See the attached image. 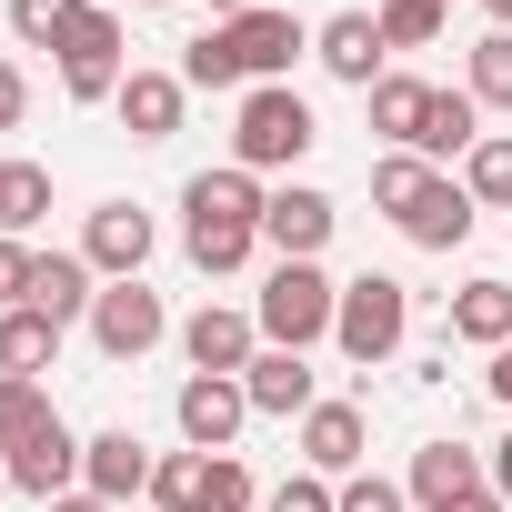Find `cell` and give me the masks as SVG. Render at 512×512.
<instances>
[{
  "label": "cell",
  "instance_id": "d6986e66",
  "mask_svg": "<svg viewBox=\"0 0 512 512\" xmlns=\"http://www.w3.org/2000/svg\"><path fill=\"white\" fill-rule=\"evenodd\" d=\"M241 392H251V412H272V422H302V412L322 402V392H312V362H302V352H272V342L251 352Z\"/></svg>",
  "mask_w": 512,
  "mask_h": 512
},
{
  "label": "cell",
  "instance_id": "7c38bea8",
  "mask_svg": "<svg viewBox=\"0 0 512 512\" xmlns=\"http://www.w3.org/2000/svg\"><path fill=\"white\" fill-rule=\"evenodd\" d=\"M262 171H241V161H221V171H191L181 181V221H221V231H262Z\"/></svg>",
  "mask_w": 512,
  "mask_h": 512
},
{
  "label": "cell",
  "instance_id": "ab89813d",
  "mask_svg": "<svg viewBox=\"0 0 512 512\" xmlns=\"http://www.w3.org/2000/svg\"><path fill=\"white\" fill-rule=\"evenodd\" d=\"M482 472H492V492H502V502H512V432H502V442H492V462H482Z\"/></svg>",
  "mask_w": 512,
  "mask_h": 512
},
{
  "label": "cell",
  "instance_id": "8992f818",
  "mask_svg": "<svg viewBox=\"0 0 512 512\" xmlns=\"http://www.w3.org/2000/svg\"><path fill=\"white\" fill-rule=\"evenodd\" d=\"M91 342H101V362H141V352H161V342H171L161 292H151V282H101V302H91Z\"/></svg>",
  "mask_w": 512,
  "mask_h": 512
},
{
  "label": "cell",
  "instance_id": "5b68a950",
  "mask_svg": "<svg viewBox=\"0 0 512 512\" xmlns=\"http://www.w3.org/2000/svg\"><path fill=\"white\" fill-rule=\"evenodd\" d=\"M332 342H342V362H362V372H382L402 342H412V292L392 282V272H362V282H342V312H332Z\"/></svg>",
  "mask_w": 512,
  "mask_h": 512
},
{
  "label": "cell",
  "instance_id": "cb8c5ba5",
  "mask_svg": "<svg viewBox=\"0 0 512 512\" xmlns=\"http://www.w3.org/2000/svg\"><path fill=\"white\" fill-rule=\"evenodd\" d=\"M51 362H61V322H51V312H31V302H21V312H0V372L41 382Z\"/></svg>",
  "mask_w": 512,
  "mask_h": 512
},
{
  "label": "cell",
  "instance_id": "7a4b0ae2",
  "mask_svg": "<svg viewBox=\"0 0 512 512\" xmlns=\"http://www.w3.org/2000/svg\"><path fill=\"white\" fill-rule=\"evenodd\" d=\"M312 141H322V121H312V101L292 81H251L231 101V161L241 171H292Z\"/></svg>",
  "mask_w": 512,
  "mask_h": 512
},
{
  "label": "cell",
  "instance_id": "277c9868",
  "mask_svg": "<svg viewBox=\"0 0 512 512\" xmlns=\"http://www.w3.org/2000/svg\"><path fill=\"white\" fill-rule=\"evenodd\" d=\"M51 61H61V91L91 111V101H121V81H131V51H121V11H101V0H81V11L61 21V41H51Z\"/></svg>",
  "mask_w": 512,
  "mask_h": 512
},
{
  "label": "cell",
  "instance_id": "e575fe53",
  "mask_svg": "<svg viewBox=\"0 0 512 512\" xmlns=\"http://www.w3.org/2000/svg\"><path fill=\"white\" fill-rule=\"evenodd\" d=\"M71 11H81V0H11V41H21V51H51Z\"/></svg>",
  "mask_w": 512,
  "mask_h": 512
},
{
  "label": "cell",
  "instance_id": "484cf974",
  "mask_svg": "<svg viewBox=\"0 0 512 512\" xmlns=\"http://www.w3.org/2000/svg\"><path fill=\"white\" fill-rule=\"evenodd\" d=\"M181 251H191V272H211V282H231L251 251H262V231H221V221H181Z\"/></svg>",
  "mask_w": 512,
  "mask_h": 512
},
{
  "label": "cell",
  "instance_id": "1f68e13d",
  "mask_svg": "<svg viewBox=\"0 0 512 512\" xmlns=\"http://www.w3.org/2000/svg\"><path fill=\"white\" fill-rule=\"evenodd\" d=\"M422 181H432V161H422V151H382V161H372V211H392V221H402V211L422 201Z\"/></svg>",
  "mask_w": 512,
  "mask_h": 512
},
{
  "label": "cell",
  "instance_id": "ac0fdd59",
  "mask_svg": "<svg viewBox=\"0 0 512 512\" xmlns=\"http://www.w3.org/2000/svg\"><path fill=\"white\" fill-rule=\"evenodd\" d=\"M472 482H492V472H482V452H462V442H422V452H412V472H402L412 512H452Z\"/></svg>",
  "mask_w": 512,
  "mask_h": 512
},
{
  "label": "cell",
  "instance_id": "52a82bcc",
  "mask_svg": "<svg viewBox=\"0 0 512 512\" xmlns=\"http://www.w3.org/2000/svg\"><path fill=\"white\" fill-rule=\"evenodd\" d=\"M0 482H11V492H31V502L51 512L61 492H81V432H71V422L51 412V422H41L31 442H11V452H0Z\"/></svg>",
  "mask_w": 512,
  "mask_h": 512
},
{
  "label": "cell",
  "instance_id": "9a60e30c",
  "mask_svg": "<svg viewBox=\"0 0 512 512\" xmlns=\"http://www.w3.org/2000/svg\"><path fill=\"white\" fill-rule=\"evenodd\" d=\"M362 442H372L362 402H312V412H302V472L352 482V472H362Z\"/></svg>",
  "mask_w": 512,
  "mask_h": 512
},
{
  "label": "cell",
  "instance_id": "7402d4cb",
  "mask_svg": "<svg viewBox=\"0 0 512 512\" xmlns=\"http://www.w3.org/2000/svg\"><path fill=\"white\" fill-rule=\"evenodd\" d=\"M472 141H482V101L472 91H432V121H422V161L432 171H452V161H472Z\"/></svg>",
  "mask_w": 512,
  "mask_h": 512
},
{
  "label": "cell",
  "instance_id": "9c48e42d",
  "mask_svg": "<svg viewBox=\"0 0 512 512\" xmlns=\"http://www.w3.org/2000/svg\"><path fill=\"white\" fill-rule=\"evenodd\" d=\"M332 221H342V201H332V191H312V181H282V191L262 201V251H272V262H322Z\"/></svg>",
  "mask_w": 512,
  "mask_h": 512
},
{
  "label": "cell",
  "instance_id": "8fae6325",
  "mask_svg": "<svg viewBox=\"0 0 512 512\" xmlns=\"http://www.w3.org/2000/svg\"><path fill=\"white\" fill-rule=\"evenodd\" d=\"M151 462H161V452H151L131 422H111V432H91V442H81V492H101V502L121 512L131 492H151Z\"/></svg>",
  "mask_w": 512,
  "mask_h": 512
},
{
  "label": "cell",
  "instance_id": "2e32d148",
  "mask_svg": "<svg viewBox=\"0 0 512 512\" xmlns=\"http://www.w3.org/2000/svg\"><path fill=\"white\" fill-rule=\"evenodd\" d=\"M472 211H482V201H472L452 171H432V181H422V201H412L392 231H402L412 251H462V241H472Z\"/></svg>",
  "mask_w": 512,
  "mask_h": 512
},
{
  "label": "cell",
  "instance_id": "ffe728a7",
  "mask_svg": "<svg viewBox=\"0 0 512 512\" xmlns=\"http://www.w3.org/2000/svg\"><path fill=\"white\" fill-rule=\"evenodd\" d=\"M91 302H101V272L81 262V251H41L31 262V312H51L71 332V322H91Z\"/></svg>",
  "mask_w": 512,
  "mask_h": 512
},
{
  "label": "cell",
  "instance_id": "ee69618b",
  "mask_svg": "<svg viewBox=\"0 0 512 512\" xmlns=\"http://www.w3.org/2000/svg\"><path fill=\"white\" fill-rule=\"evenodd\" d=\"M482 21H492V31H512V0H482Z\"/></svg>",
  "mask_w": 512,
  "mask_h": 512
},
{
  "label": "cell",
  "instance_id": "74e56055",
  "mask_svg": "<svg viewBox=\"0 0 512 512\" xmlns=\"http://www.w3.org/2000/svg\"><path fill=\"white\" fill-rule=\"evenodd\" d=\"M21 121H31V71L0 51V131H21Z\"/></svg>",
  "mask_w": 512,
  "mask_h": 512
},
{
  "label": "cell",
  "instance_id": "ba28073f",
  "mask_svg": "<svg viewBox=\"0 0 512 512\" xmlns=\"http://www.w3.org/2000/svg\"><path fill=\"white\" fill-rule=\"evenodd\" d=\"M171 422H181V442H191V452H231V442H241V422H251L241 372H191V382L171 392Z\"/></svg>",
  "mask_w": 512,
  "mask_h": 512
},
{
  "label": "cell",
  "instance_id": "7bdbcfd3",
  "mask_svg": "<svg viewBox=\"0 0 512 512\" xmlns=\"http://www.w3.org/2000/svg\"><path fill=\"white\" fill-rule=\"evenodd\" d=\"M201 11H211V21H241V11H262V0H201Z\"/></svg>",
  "mask_w": 512,
  "mask_h": 512
},
{
  "label": "cell",
  "instance_id": "d590c367",
  "mask_svg": "<svg viewBox=\"0 0 512 512\" xmlns=\"http://www.w3.org/2000/svg\"><path fill=\"white\" fill-rule=\"evenodd\" d=\"M31 262H41V251L0 231V312H21V302H31Z\"/></svg>",
  "mask_w": 512,
  "mask_h": 512
},
{
  "label": "cell",
  "instance_id": "83f0119b",
  "mask_svg": "<svg viewBox=\"0 0 512 512\" xmlns=\"http://www.w3.org/2000/svg\"><path fill=\"white\" fill-rule=\"evenodd\" d=\"M372 21H382V41H392V51H432V41H442V21H452V0H372Z\"/></svg>",
  "mask_w": 512,
  "mask_h": 512
},
{
  "label": "cell",
  "instance_id": "4dcf8cb0",
  "mask_svg": "<svg viewBox=\"0 0 512 512\" xmlns=\"http://www.w3.org/2000/svg\"><path fill=\"white\" fill-rule=\"evenodd\" d=\"M51 412H61V402H51V382H21V372H0V452H11V442H31Z\"/></svg>",
  "mask_w": 512,
  "mask_h": 512
},
{
  "label": "cell",
  "instance_id": "4316f807",
  "mask_svg": "<svg viewBox=\"0 0 512 512\" xmlns=\"http://www.w3.org/2000/svg\"><path fill=\"white\" fill-rule=\"evenodd\" d=\"M462 191H472L482 211H512V131H482V141H472V161H462Z\"/></svg>",
  "mask_w": 512,
  "mask_h": 512
},
{
  "label": "cell",
  "instance_id": "4fadbf2b",
  "mask_svg": "<svg viewBox=\"0 0 512 512\" xmlns=\"http://www.w3.org/2000/svg\"><path fill=\"white\" fill-rule=\"evenodd\" d=\"M251 352H262V322L231 312V302H201V312L181 322V362H191V372H251Z\"/></svg>",
  "mask_w": 512,
  "mask_h": 512
},
{
  "label": "cell",
  "instance_id": "6da1fadb",
  "mask_svg": "<svg viewBox=\"0 0 512 512\" xmlns=\"http://www.w3.org/2000/svg\"><path fill=\"white\" fill-rule=\"evenodd\" d=\"M312 51V31L292 11H241V21H211L191 51H181V81L191 91H251V81H292V61Z\"/></svg>",
  "mask_w": 512,
  "mask_h": 512
},
{
  "label": "cell",
  "instance_id": "60d3db41",
  "mask_svg": "<svg viewBox=\"0 0 512 512\" xmlns=\"http://www.w3.org/2000/svg\"><path fill=\"white\" fill-rule=\"evenodd\" d=\"M452 512H512V502H502V492H492V482H472V492H462V502H452Z\"/></svg>",
  "mask_w": 512,
  "mask_h": 512
},
{
  "label": "cell",
  "instance_id": "e0dca14e",
  "mask_svg": "<svg viewBox=\"0 0 512 512\" xmlns=\"http://www.w3.org/2000/svg\"><path fill=\"white\" fill-rule=\"evenodd\" d=\"M181 101H191V81H181V71H131L111 111H121V131H131L141 151H161V141L181 131Z\"/></svg>",
  "mask_w": 512,
  "mask_h": 512
},
{
  "label": "cell",
  "instance_id": "b9f144b4",
  "mask_svg": "<svg viewBox=\"0 0 512 512\" xmlns=\"http://www.w3.org/2000/svg\"><path fill=\"white\" fill-rule=\"evenodd\" d=\"M51 512H111V502H101V492H61Z\"/></svg>",
  "mask_w": 512,
  "mask_h": 512
},
{
  "label": "cell",
  "instance_id": "d6a6232c",
  "mask_svg": "<svg viewBox=\"0 0 512 512\" xmlns=\"http://www.w3.org/2000/svg\"><path fill=\"white\" fill-rule=\"evenodd\" d=\"M201 512H262V482H251V462L211 452V472H201Z\"/></svg>",
  "mask_w": 512,
  "mask_h": 512
},
{
  "label": "cell",
  "instance_id": "d4e9b609",
  "mask_svg": "<svg viewBox=\"0 0 512 512\" xmlns=\"http://www.w3.org/2000/svg\"><path fill=\"white\" fill-rule=\"evenodd\" d=\"M462 91H472L482 111H512V31H482V41L462 51Z\"/></svg>",
  "mask_w": 512,
  "mask_h": 512
},
{
  "label": "cell",
  "instance_id": "44dd1931",
  "mask_svg": "<svg viewBox=\"0 0 512 512\" xmlns=\"http://www.w3.org/2000/svg\"><path fill=\"white\" fill-rule=\"evenodd\" d=\"M432 91H442V81H412V71H382V81L362 91V101H372V131H382L392 151H412V141H422V121H432Z\"/></svg>",
  "mask_w": 512,
  "mask_h": 512
},
{
  "label": "cell",
  "instance_id": "8d00e7d4",
  "mask_svg": "<svg viewBox=\"0 0 512 512\" xmlns=\"http://www.w3.org/2000/svg\"><path fill=\"white\" fill-rule=\"evenodd\" d=\"M342 512H412V492L382 482V472H352V482H342Z\"/></svg>",
  "mask_w": 512,
  "mask_h": 512
},
{
  "label": "cell",
  "instance_id": "836d02e7",
  "mask_svg": "<svg viewBox=\"0 0 512 512\" xmlns=\"http://www.w3.org/2000/svg\"><path fill=\"white\" fill-rule=\"evenodd\" d=\"M262 512H342V482H322V472H282V482L262 492Z\"/></svg>",
  "mask_w": 512,
  "mask_h": 512
},
{
  "label": "cell",
  "instance_id": "f546056e",
  "mask_svg": "<svg viewBox=\"0 0 512 512\" xmlns=\"http://www.w3.org/2000/svg\"><path fill=\"white\" fill-rule=\"evenodd\" d=\"M201 472H211V452H161L151 462V512H201Z\"/></svg>",
  "mask_w": 512,
  "mask_h": 512
},
{
  "label": "cell",
  "instance_id": "603a6c76",
  "mask_svg": "<svg viewBox=\"0 0 512 512\" xmlns=\"http://www.w3.org/2000/svg\"><path fill=\"white\" fill-rule=\"evenodd\" d=\"M452 342H472V352H502L512 342V282H462L452 292Z\"/></svg>",
  "mask_w": 512,
  "mask_h": 512
},
{
  "label": "cell",
  "instance_id": "f35d334b",
  "mask_svg": "<svg viewBox=\"0 0 512 512\" xmlns=\"http://www.w3.org/2000/svg\"><path fill=\"white\" fill-rule=\"evenodd\" d=\"M482 382H492V402H502V412H512V342H502V352H492V372H482Z\"/></svg>",
  "mask_w": 512,
  "mask_h": 512
},
{
  "label": "cell",
  "instance_id": "3957f363",
  "mask_svg": "<svg viewBox=\"0 0 512 512\" xmlns=\"http://www.w3.org/2000/svg\"><path fill=\"white\" fill-rule=\"evenodd\" d=\"M332 312H342V282H332L322 262H272L262 302H251V322H262L272 352H312V342H332Z\"/></svg>",
  "mask_w": 512,
  "mask_h": 512
},
{
  "label": "cell",
  "instance_id": "30bf717a",
  "mask_svg": "<svg viewBox=\"0 0 512 512\" xmlns=\"http://www.w3.org/2000/svg\"><path fill=\"white\" fill-rule=\"evenodd\" d=\"M151 241H161V231H151L141 201H101V211L81 221V262H91L101 282H141V272H151Z\"/></svg>",
  "mask_w": 512,
  "mask_h": 512
},
{
  "label": "cell",
  "instance_id": "f1b7e54d",
  "mask_svg": "<svg viewBox=\"0 0 512 512\" xmlns=\"http://www.w3.org/2000/svg\"><path fill=\"white\" fill-rule=\"evenodd\" d=\"M41 211H51V171H41V161H0V231L21 241Z\"/></svg>",
  "mask_w": 512,
  "mask_h": 512
},
{
  "label": "cell",
  "instance_id": "f6af8a7d",
  "mask_svg": "<svg viewBox=\"0 0 512 512\" xmlns=\"http://www.w3.org/2000/svg\"><path fill=\"white\" fill-rule=\"evenodd\" d=\"M131 11H171V0H131Z\"/></svg>",
  "mask_w": 512,
  "mask_h": 512
},
{
  "label": "cell",
  "instance_id": "5bb4252c",
  "mask_svg": "<svg viewBox=\"0 0 512 512\" xmlns=\"http://www.w3.org/2000/svg\"><path fill=\"white\" fill-rule=\"evenodd\" d=\"M312 61H322L332 81L372 91V81H382V61H392V41H382V21H372V11H332V21L312 31Z\"/></svg>",
  "mask_w": 512,
  "mask_h": 512
}]
</instances>
